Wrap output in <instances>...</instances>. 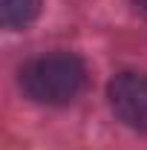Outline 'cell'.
I'll return each instance as SVG.
<instances>
[{"label":"cell","mask_w":147,"mask_h":150,"mask_svg":"<svg viewBox=\"0 0 147 150\" xmlns=\"http://www.w3.org/2000/svg\"><path fill=\"white\" fill-rule=\"evenodd\" d=\"M107 98L121 124L147 133V72H118L107 87Z\"/></svg>","instance_id":"cell-2"},{"label":"cell","mask_w":147,"mask_h":150,"mask_svg":"<svg viewBox=\"0 0 147 150\" xmlns=\"http://www.w3.org/2000/svg\"><path fill=\"white\" fill-rule=\"evenodd\" d=\"M20 87L35 104L64 107L87 87V67L72 52H49L20 69Z\"/></svg>","instance_id":"cell-1"},{"label":"cell","mask_w":147,"mask_h":150,"mask_svg":"<svg viewBox=\"0 0 147 150\" xmlns=\"http://www.w3.org/2000/svg\"><path fill=\"white\" fill-rule=\"evenodd\" d=\"M40 0H0V20L6 29H23L37 18Z\"/></svg>","instance_id":"cell-3"},{"label":"cell","mask_w":147,"mask_h":150,"mask_svg":"<svg viewBox=\"0 0 147 150\" xmlns=\"http://www.w3.org/2000/svg\"><path fill=\"white\" fill-rule=\"evenodd\" d=\"M133 3H136V9H139L141 15H147V0H133Z\"/></svg>","instance_id":"cell-4"}]
</instances>
